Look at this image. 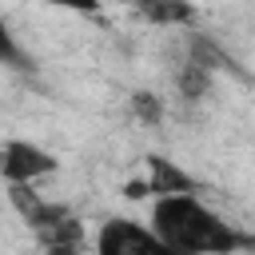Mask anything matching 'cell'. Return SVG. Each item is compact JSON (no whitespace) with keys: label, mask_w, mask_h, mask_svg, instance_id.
I'll return each instance as SVG.
<instances>
[{"label":"cell","mask_w":255,"mask_h":255,"mask_svg":"<svg viewBox=\"0 0 255 255\" xmlns=\"http://www.w3.org/2000/svg\"><path fill=\"white\" fill-rule=\"evenodd\" d=\"M131 112H135L143 124H159V120H163V104H159V96H151V92H135V96H131Z\"/></svg>","instance_id":"52a82bcc"},{"label":"cell","mask_w":255,"mask_h":255,"mask_svg":"<svg viewBox=\"0 0 255 255\" xmlns=\"http://www.w3.org/2000/svg\"><path fill=\"white\" fill-rule=\"evenodd\" d=\"M96 255H183L175 251L155 227L135 219H108L96 235Z\"/></svg>","instance_id":"7a4b0ae2"},{"label":"cell","mask_w":255,"mask_h":255,"mask_svg":"<svg viewBox=\"0 0 255 255\" xmlns=\"http://www.w3.org/2000/svg\"><path fill=\"white\" fill-rule=\"evenodd\" d=\"M44 4H52V8H68V12H84V16L100 12V0H44Z\"/></svg>","instance_id":"ba28073f"},{"label":"cell","mask_w":255,"mask_h":255,"mask_svg":"<svg viewBox=\"0 0 255 255\" xmlns=\"http://www.w3.org/2000/svg\"><path fill=\"white\" fill-rule=\"evenodd\" d=\"M4 179L8 183H32L40 175H52L56 171V155L28 143V139H8L4 143Z\"/></svg>","instance_id":"3957f363"},{"label":"cell","mask_w":255,"mask_h":255,"mask_svg":"<svg viewBox=\"0 0 255 255\" xmlns=\"http://www.w3.org/2000/svg\"><path fill=\"white\" fill-rule=\"evenodd\" d=\"M44 255H80V243H48Z\"/></svg>","instance_id":"9c48e42d"},{"label":"cell","mask_w":255,"mask_h":255,"mask_svg":"<svg viewBox=\"0 0 255 255\" xmlns=\"http://www.w3.org/2000/svg\"><path fill=\"white\" fill-rule=\"evenodd\" d=\"M147 183H151V195L163 199V195H187L195 191V179L167 155H147Z\"/></svg>","instance_id":"277c9868"},{"label":"cell","mask_w":255,"mask_h":255,"mask_svg":"<svg viewBox=\"0 0 255 255\" xmlns=\"http://www.w3.org/2000/svg\"><path fill=\"white\" fill-rule=\"evenodd\" d=\"M151 227L183 255H231L239 247H255V239L239 235L223 215H215L195 191L163 195L151 207Z\"/></svg>","instance_id":"6da1fadb"},{"label":"cell","mask_w":255,"mask_h":255,"mask_svg":"<svg viewBox=\"0 0 255 255\" xmlns=\"http://www.w3.org/2000/svg\"><path fill=\"white\" fill-rule=\"evenodd\" d=\"M143 16L151 24H191L195 20V12H191L187 0H155L151 8H143Z\"/></svg>","instance_id":"5b68a950"},{"label":"cell","mask_w":255,"mask_h":255,"mask_svg":"<svg viewBox=\"0 0 255 255\" xmlns=\"http://www.w3.org/2000/svg\"><path fill=\"white\" fill-rule=\"evenodd\" d=\"M175 84H179V92H183L187 100H195V96H203V92L211 88V68H203V64H195V60H187V64L179 68V76H175Z\"/></svg>","instance_id":"8992f818"}]
</instances>
